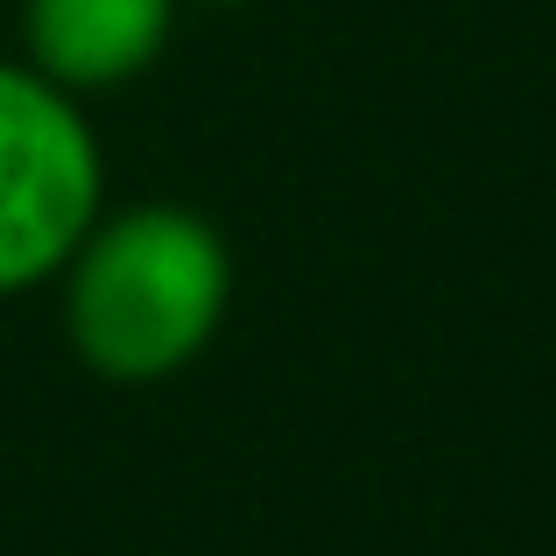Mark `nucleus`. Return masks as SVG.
I'll return each instance as SVG.
<instances>
[{
    "label": "nucleus",
    "mask_w": 556,
    "mask_h": 556,
    "mask_svg": "<svg viewBox=\"0 0 556 556\" xmlns=\"http://www.w3.org/2000/svg\"><path fill=\"white\" fill-rule=\"evenodd\" d=\"M184 0H22V64L71 99L121 92L163 64Z\"/></svg>",
    "instance_id": "obj_3"
},
{
    "label": "nucleus",
    "mask_w": 556,
    "mask_h": 556,
    "mask_svg": "<svg viewBox=\"0 0 556 556\" xmlns=\"http://www.w3.org/2000/svg\"><path fill=\"white\" fill-rule=\"evenodd\" d=\"M64 339L106 388H163L190 374L232 311V247L184 198L106 204L56 275Z\"/></svg>",
    "instance_id": "obj_1"
},
{
    "label": "nucleus",
    "mask_w": 556,
    "mask_h": 556,
    "mask_svg": "<svg viewBox=\"0 0 556 556\" xmlns=\"http://www.w3.org/2000/svg\"><path fill=\"white\" fill-rule=\"evenodd\" d=\"M198 8H254V0H198Z\"/></svg>",
    "instance_id": "obj_4"
},
{
    "label": "nucleus",
    "mask_w": 556,
    "mask_h": 556,
    "mask_svg": "<svg viewBox=\"0 0 556 556\" xmlns=\"http://www.w3.org/2000/svg\"><path fill=\"white\" fill-rule=\"evenodd\" d=\"M99 212L106 149L85 99L0 56V303L50 289Z\"/></svg>",
    "instance_id": "obj_2"
}]
</instances>
